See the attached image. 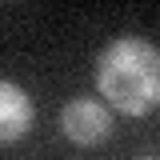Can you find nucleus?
<instances>
[{"instance_id":"f257e3e1","label":"nucleus","mask_w":160,"mask_h":160,"mask_svg":"<svg viewBox=\"0 0 160 160\" xmlns=\"http://www.w3.org/2000/svg\"><path fill=\"white\" fill-rule=\"evenodd\" d=\"M96 88L116 112L148 116L160 100V56L156 44L144 36L112 40L96 64Z\"/></svg>"},{"instance_id":"f03ea898","label":"nucleus","mask_w":160,"mask_h":160,"mask_svg":"<svg viewBox=\"0 0 160 160\" xmlns=\"http://www.w3.org/2000/svg\"><path fill=\"white\" fill-rule=\"evenodd\" d=\"M60 128H64V136L72 144L88 148V144H100L112 132V120H108V108L96 104V100H72L60 112Z\"/></svg>"},{"instance_id":"7ed1b4c3","label":"nucleus","mask_w":160,"mask_h":160,"mask_svg":"<svg viewBox=\"0 0 160 160\" xmlns=\"http://www.w3.org/2000/svg\"><path fill=\"white\" fill-rule=\"evenodd\" d=\"M32 124V100L28 92L12 84V80H0V144H12L28 132Z\"/></svg>"}]
</instances>
